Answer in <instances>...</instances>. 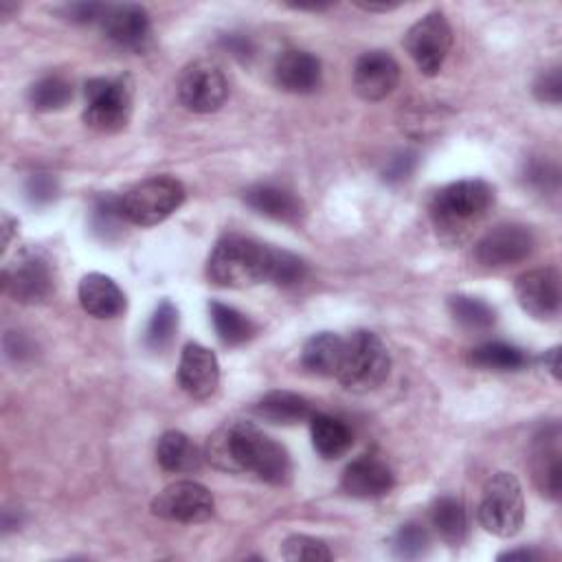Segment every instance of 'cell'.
Listing matches in <instances>:
<instances>
[{
    "mask_svg": "<svg viewBox=\"0 0 562 562\" xmlns=\"http://www.w3.org/2000/svg\"><path fill=\"white\" fill-rule=\"evenodd\" d=\"M340 485L349 496L378 498L391 492V487L395 485V476L382 459L364 454L345 468Z\"/></svg>",
    "mask_w": 562,
    "mask_h": 562,
    "instance_id": "cell-18",
    "label": "cell"
},
{
    "mask_svg": "<svg viewBox=\"0 0 562 562\" xmlns=\"http://www.w3.org/2000/svg\"><path fill=\"white\" fill-rule=\"evenodd\" d=\"M345 351V338L331 331L314 334L305 340L301 351V364L314 375H336Z\"/></svg>",
    "mask_w": 562,
    "mask_h": 562,
    "instance_id": "cell-22",
    "label": "cell"
},
{
    "mask_svg": "<svg viewBox=\"0 0 562 562\" xmlns=\"http://www.w3.org/2000/svg\"><path fill=\"white\" fill-rule=\"evenodd\" d=\"M391 371V356L378 334L358 329L345 338V351L336 378L340 384L356 393L378 389Z\"/></svg>",
    "mask_w": 562,
    "mask_h": 562,
    "instance_id": "cell-4",
    "label": "cell"
},
{
    "mask_svg": "<svg viewBox=\"0 0 562 562\" xmlns=\"http://www.w3.org/2000/svg\"><path fill=\"white\" fill-rule=\"evenodd\" d=\"M514 292L518 305L538 321H549L560 314V272L553 266L536 268L520 274Z\"/></svg>",
    "mask_w": 562,
    "mask_h": 562,
    "instance_id": "cell-13",
    "label": "cell"
},
{
    "mask_svg": "<svg viewBox=\"0 0 562 562\" xmlns=\"http://www.w3.org/2000/svg\"><path fill=\"white\" fill-rule=\"evenodd\" d=\"M206 459L224 472H252L270 485H285L292 474L288 450L255 424L233 419L206 441Z\"/></svg>",
    "mask_w": 562,
    "mask_h": 562,
    "instance_id": "cell-1",
    "label": "cell"
},
{
    "mask_svg": "<svg viewBox=\"0 0 562 562\" xmlns=\"http://www.w3.org/2000/svg\"><path fill=\"white\" fill-rule=\"evenodd\" d=\"M448 307H450L452 318L470 331H485L496 321L494 307L490 303H485L483 299H476V296L454 294V296L448 299Z\"/></svg>",
    "mask_w": 562,
    "mask_h": 562,
    "instance_id": "cell-29",
    "label": "cell"
},
{
    "mask_svg": "<svg viewBox=\"0 0 562 562\" xmlns=\"http://www.w3.org/2000/svg\"><path fill=\"white\" fill-rule=\"evenodd\" d=\"M525 180L531 187H536L538 191L558 189V169L553 165H549L547 160H533L525 169Z\"/></svg>",
    "mask_w": 562,
    "mask_h": 562,
    "instance_id": "cell-38",
    "label": "cell"
},
{
    "mask_svg": "<svg viewBox=\"0 0 562 562\" xmlns=\"http://www.w3.org/2000/svg\"><path fill=\"white\" fill-rule=\"evenodd\" d=\"M430 536L419 522H406L391 536V549L397 558L415 560L428 551Z\"/></svg>",
    "mask_w": 562,
    "mask_h": 562,
    "instance_id": "cell-33",
    "label": "cell"
},
{
    "mask_svg": "<svg viewBox=\"0 0 562 562\" xmlns=\"http://www.w3.org/2000/svg\"><path fill=\"white\" fill-rule=\"evenodd\" d=\"M321 61L307 50H285L274 61V81L292 94H310L321 86Z\"/></svg>",
    "mask_w": 562,
    "mask_h": 562,
    "instance_id": "cell-19",
    "label": "cell"
},
{
    "mask_svg": "<svg viewBox=\"0 0 562 562\" xmlns=\"http://www.w3.org/2000/svg\"><path fill=\"white\" fill-rule=\"evenodd\" d=\"M542 360H544V364H549V371H551V373H553V378L558 380V378H560V349H558V347H553V349L544 351Z\"/></svg>",
    "mask_w": 562,
    "mask_h": 562,
    "instance_id": "cell-42",
    "label": "cell"
},
{
    "mask_svg": "<svg viewBox=\"0 0 562 562\" xmlns=\"http://www.w3.org/2000/svg\"><path fill=\"white\" fill-rule=\"evenodd\" d=\"M400 81V66L386 50H367L353 66V90L364 101L389 97Z\"/></svg>",
    "mask_w": 562,
    "mask_h": 562,
    "instance_id": "cell-15",
    "label": "cell"
},
{
    "mask_svg": "<svg viewBox=\"0 0 562 562\" xmlns=\"http://www.w3.org/2000/svg\"><path fill=\"white\" fill-rule=\"evenodd\" d=\"M103 9H105V4H101V2H72V4L61 7V15L77 24H90V22L101 20Z\"/></svg>",
    "mask_w": 562,
    "mask_h": 562,
    "instance_id": "cell-40",
    "label": "cell"
},
{
    "mask_svg": "<svg viewBox=\"0 0 562 562\" xmlns=\"http://www.w3.org/2000/svg\"><path fill=\"white\" fill-rule=\"evenodd\" d=\"M26 198L33 204H48L57 193V180L50 173H33L26 180Z\"/></svg>",
    "mask_w": 562,
    "mask_h": 562,
    "instance_id": "cell-37",
    "label": "cell"
},
{
    "mask_svg": "<svg viewBox=\"0 0 562 562\" xmlns=\"http://www.w3.org/2000/svg\"><path fill=\"white\" fill-rule=\"evenodd\" d=\"M472 364L487 369V371H518L522 369L529 358L522 349L507 345V342H485L470 351Z\"/></svg>",
    "mask_w": 562,
    "mask_h": 562,
    "instance_id": "cell-28",
    "label": "cell"
},
{
    "mask_svg": "<svg viewBox=\"0 0 562 562\" xmlns=\"http://www.w3.org/2000/svg\"><path fill=\"white\" fill-rule=\"evenodd\" d=\"M415 165H417V154L415 151H397L384 165L382 176H384L386 182H402L413 173Z\"/></svg>",
    "mask_w": 562,
    "mask_h": 562,
    "instance_id": "cell-39",
    "label": "cell"
},
{
    "mask_svg": "<svg viewBox=\"0 0 562 562\" xmlns=\"http://www.w3.org/2000/svg\"><path fill=\"white\" fill-rule=\"evenodd\" d=\"M533 246L536 237L529 226L498 224L476 241L474 259L485 268H507L527 259Z\"/></svg>",
    "mask_w": 562,
    "mask_h": 562,
    "instance_id": "cell-12",
    "label": "cell"
},
{
    "mask_svg": "<svg viewBox=\"0 0 562 562\" xmlns=\"http://www.w3.org/2000/svg\"><path fill=\"white\" fill-rule=\"evenodd\" d=\"M272 246L244 235L222 237L206 259V277L220 288H248L270 281Z\"/></svg>",
    "mask_w": 562,
    "mask_h": 562,
    "instance_id": "cell-3",
    "label": "cell"
},
{
    "mask_svg": "<svg viewBox=\"0 0 562 562\" xmlns=\"http://www.w3.org/2000/svg\"><path fill=\"white\" fill-rule=\"evenodd\" d=\"M281 555H283V560H290V562H327V560H331V551L323 540L303 536V533L285 538Z\"/></svg>",
    "mask_w": 562,
    "mask_h": 562,
    "instance_id": "cell-34",
    "label": "cell"
},
{
    "mask_svg": "<svg viewBox=\"0 0 562 562\" xmlns=\"http://www.w3.org/2000/svg\"><path fill=\"white\" fill-rule=\"evenodd\" d=\"M79 303L94 318H116L127 307L123 290L101 272H88L79 281Z\"/></svg>",
    "mask_w": 562,
    "mask_h": 562,
    "instance_id": "cell-20",
    "label": "cell"
},
{
    "mask_svg": "<svg viewBox=\"0 0 562 562\" xmlns=\"http://www.w3.org/2000/svg\"><path fill=\"white\" fill-rule=\"evenodd\" d=\"M358 7L360 9H364V11H391V9H395L397 4H362V2H358Z\"/></svg>",
    "mask_w": 562,
    "mask_h": 562,
    "instance_id": "cell-44",
    "label": "cell"
},
{
    "mask_svg": "<svg viewBox=\"0 0 562 562\" xmlns=\"http://www.w3.org/2000/svg\"><path fill=\"white\" fill-rule=\"evenodd\" d=\"M92 233L103 241H112L121 235L123 222H127L123 213V200L119 195H99L92 206Z\"/></svg>",
    "mask_w": 562,
    "mask_h": 562,
    "instance_id": "cell-30",
    "label": "cell"
},
{
    "mask_svg": "<svg viewBox=\"0 0 562 562\" xmlns=\"http://www.w3.org/2000/svg\"><path fill=\"white\" fill-rule=\"evenodd\" d=\"M121 200L130 224L156 226L180 209L184 202V187L171 176H154L132 187Z\"/></svg>",
    "mask_w": 562,
    "mask_h": 562,
    "instance_id": "cell-7",
    "label": "cell"
},
{
    "mask_svg": "<svg viewBox=\"0 0 562 562\" xmlns=\"http://www.w3.org/2000/svg\"><path fill=\"white\" fill-rule=\"evenodd\" d=\"M209 310H211V321H213L215 334L224 345L237 347L252 338L255 323L239 310H235L226 303H220V301H211Z\"/></svg>",
    "mask_w": 562,
    "mask_h": 562,
    "instance_id": "cell-27",
    "label": "cell"
},
{
    "mask_svg": "<svg viewBox=\"0 0 562 562\" xmlns=\"http://www.w3.org/2000/svg\"><path fill=\"white\" fill-rule=\"evenodd\" d=\"M244 202L252 211L285 224H299L305 217V206L301 198L277 184H255L246 189Z\"/></svg>",
    "mask_w": 562,
    "mask_h": 562,
    "instance_id": "cell-21",
    "label": "cell"
},
{
    "mask_svg": "<svg viewBox=\"0 0 562 562\" xmlns=\"http://www.w3.org/2000/svg\"><path fill=\"white\" fill-rule=\"evenodd\" d=\"M479 522L498 538H512L520 531L525 522V496L512 472H496L485 481L479 503Z\"/></svg>",
    "mask_w": 562,
    "mask_h": 562,
    "instance_id": "cell-5",
    "label": "cell"
},
{
    "mask_svg": "<svg viewBox=\"0 0 562 562\" xmlns=\"http://www.w3.org/2000/svg\"><path fill=\"white\" fill-rule=\"evenodd\" d=\"M99 26L112 44L136 53L143 50L151 37L149 13L140 4L132 2L105 4Z\"/></svg>",
    "mask_w": 562,
    "mask_h": 562,
    "instance_id": "cell-14",
    "label": "cell"
},
{
    "mask_svg": "<svg viewBox=\"0 0 562 562\" xmlns=\"http://www.w3.org/2000/svg\"><path fill=\"white\" fill-rule=\"evenodd\" d=\"M536 558H540V553L531 549H514L498 555V560H536Z\"/></svg>",
    "mask_w": 562,
    "mask_h": 562,
    "instance_id": "cell-43",
    "label": "cell"
},
{
    "mask_svg": "<svg viewBox=\"0 0 562 562\" xmlns=\"http://www.w3.org/2000/svg\"><path fill=\"white\" fill-rule=\"evenodd\" d=\"M310 432H312V446L323 459L342 457L353 441V435L345 422L323 413H314L310 417Z\"/></svg>",
    "mask_w": 562,
    "mask_h": 562,
    "instance_id": "cell-24",
    "label": "cell"
},
{
    "mask_svg": "<svg viewBox=\"0 0 562 562\" xmlns=\"http://www.w3.org/2000/svg\"><path fill=\"white\" fill-rule=\"evenodd\" d=\"M404 46L422 75L435 77L452 46V29L441 11L417 20L404 35Z\"/></svg>",
    "mask_w": 562,
    "mask_h": 562,
    "instance_id": "cell-9",
    "label": "cell"
},
{
    "mask_svg": "<svg viewBox=\"0 0 562 562\" xmlns=\"http://www.w3.org/2000/svg\"><path fill=\"white\" fill-rule=\"evenodd\" d=\"M156 459L167 472H193L202 463L198 446L180 430H167L156 446Z\"/></svg>",
    "mask_w": 562,
    "mask_h": 562,
    "instance_id": "cell-25",
    "label": "cell"
},
{
    "mask_svg": "<svg viewBox=\"0 0 562 562\" xmlns=\"http://www.w3.org/2000/svg\"><path fill=\"white\" fill-rule=\"evenodd\" d=\"M70 99H72V86L59 75L42 77L29 90V101L40 112L61 110Z\"/></svg>",
    "mask_w": 562,
    "mask_h": 562,
    "instance_id": "cell-31",
    "label": "cell"
},
{
    "mask_svg": "<svg viewBox=\"0 0 562 562\" xmlns=\"http://www.w3.org/2000/svg\"><path fill=\"white\" fill-rule=\"evenodd\" d=\"M529 470L540 494L555 501L560 496V428L558 424L542 428L533 437Z\"/></svg>",
    "mask_w": 562,
    "mask_h": 562,
    "instance_id": "cell-17",
    "label": "cell"
},
{
    "mask_svg": "<svg viewBox=\"0 0 562 562\" xmlns=\"http://www.w3.org/2000/svg\"><path fill=\"white\" fill-rule=\"evenodd\" d=\"M307 277V263L281 248H272V263H270V283L277 285H294Z\"/></svg>",
    "mask_w": 562,
    "mask_h": 562,
    "instance_id": "cell-35",
    "label": "cell"
},
{
    "mask_svg": "<svg viewBox=\"0 0 562 562\" xmlns=\"http://www.w3.org/2000/svg\"><path fill=\"white\" fill-rule=\"evenodd\" d=\"M213 494L195 481H176L151 501V514L173 522H204L213 516Z\"/></svg>",
    "mask_w": 562,
    "mask_h": 562,
    "instance_id": "cell-11",
    "label": "cell"
},
{
    "mask_svg": "<svg viewBox=\"0 0 562 562\" xmlns=\"http://www.w3.org/2000/svg\"><path fill=\"white\" fill-rule=\"evenodd\" d=\"M430 520L437 531V536L450 544L459 547L465 542L470 522H468V512L463 503L454 496H439L430 509Z\"/></svg>",
    "mask_w": 562,
    "mask_h": 562,
    "instance_id": "cell-26",
    "label": "cell"
},
{
    "mask_svg": "<svg viewBox=\"0 0 562 562\" xmlns=\"http://www.w3.org/2000/svg\"><path fill=\"white\" fill-rule=\"evenodd\" d=\"M224 46H226L233 55H237V57H248V55L252 53L248 40H244V37H239V35H228V37H224Z\"/></svg>",
    "mask_w": 562,
    "mask_h": 562,
    "instance_id": "cell-41",
    "label": "cell"
},
{
    "mask_svg": "<svg viewBox=\"0 0 562 562\" xmlns=\"http://www.w3.org/2000/svg\"><path fill=\"white\" fill-rule=\"evenodd\" d=\"M178 384L193 400H206L220 384V364L211 349L200 342H187L180 353Z\"/></svg>",
    "mask_w": 562,
    "mask_h": 562,
    "instance_id": "cell-16",
    "label": "cell"
},
{
    "mask_svg": "<svg viewBox=\"0 0 562 562\" xmlns=\"http://www.w3.org/2000/svg\"><path fill=\"white\" fill-rule=\"evenodd\" d=\"M4 292L18 303H44L55 292V277L50 261L40 250H22L2 272Z\"/></svg>",
    "mask_w": 562,
    "mask_h": 562,
    "instance_id": "cell-8",
    "label": "cell"
},
{
    "mask_svg": "<svg viewBox=\"0 0 562 562\" xmlns=\"http://www.w3.org/2000/svg\"><path fill=\"white\" fill-rule=\"evenodd\" d=\"M252 411L257 417L283 426L305 422L314 415L312 404L303 395H296L292 391H270L252 406Z\"/></svg>",
    "mask_w": 562,
    "mask_h": 562,
    "instance_id": "cell-23",
    "label": "cell"
},
{
    "mask_svg": "<svg viewBox=\"0 0 562 562\" xmlns=\"http://www.w3.org/2000/svg\"><path fill=\"white\" fill-rule=\"evenodd\" d=\"M494 204V189L485 180L468 178L439 189L430 202L432 224L446 241H463Z\"/></svg>",
    "mask_w": 562,
    "mask_h": 562,
    "instance_id": "cell-2",
    "label": "cell"
},
{
    "mask_svg": "<svg viewBox=\"0 0 562 562\" xmlns=\"http://www.w3.org/2000/svg\"><path fill=\"white\" fill-rule=\"evenodd\" d=\"M533 94L542 103H553V105L560 103V99H562V75H560L558 66L538 75V79L533 83Z\"/></svg>",
    "mask_w": 562,
    "mask_h": 562,
    "instance_id": "cell-36",
    "label": "cell"
},
{
    "mask_svg": "<svg viewBox=\"0 0 562 562\" xmlns=\"http://www.w3.org/2000/svg\"><path fill=\"white\" fill-rule=\"evenodd\" d=\"M86 108L83 121L97 132H121L132 116V79L121 77H97L83 88Z\"/></svg>",
    "mask_w": 562,
    "mask_h": 562,
    "instance_id": "cell-6",
    "label": "cell"
},
{
    "mask_svg": "<svg viewBox=\"0 0 562 562\" xmlns=\"http://www.w3.org/2000/svg\"><path fill=\"white\" fill-rule=\"evenodd\" d=\"M228 97V81L222 68L213 61L189 64L178 79V99L189 112L209 114L224 105Z\"/></svg>",
    "mask_w": 562,
    "mask_h": 562,
    "instance_id": "cell-10",
    "label": "cell"
},
{
    "mask_svg": "<svg viewBox=\"0 0 562 562\" xmlns=\"http://www.w3.org/2000/svg\"><path fill=\"white\" fill-rule=\"evenodd\" d=\"M178 329V310L171 301H160V305L154 310L147 331H145V342L154 351H162L171 345L173 336Z\"/></svg>",
    "mask_w": 562,
    "mask_h": 562,
    "instance_id": "cell-32",
    "label": "cell"
}]
</instances>
